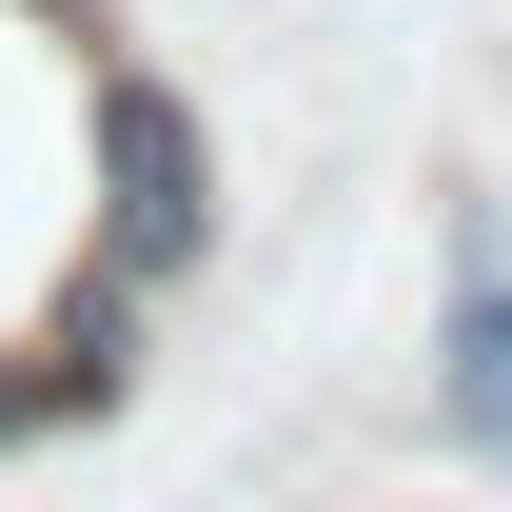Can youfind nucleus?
Wrapping results in <instances>:
<instances>
[{"label":"nucleus","instance_id":"nucleus-1","mask_svg":"<svg viewBox=\"0 0 512 512\" xmlns=\"http://www.w3.org/2000/svg\"><path fill=\"white\" fill-rule=\"evenodd\" d=\"M79 119H99V217H79V256L178 316L197 276H217V119H197L138 40H99V20H79Z\"/></svg>","mask_w":512,"mask_h":512},{"label":"nucleus","instance_id":"nucleus-2","mask_svg":"<svg viewBox=\"0 0 512 512\" xmlns=\"http://www.w3.org/2000/svg\"><path fill=\"white\" fill-rule=\"evenodd\" d=\"M434 434L512 473V197H473L434 256Z\"/></svg>","mask_w":512,"mask_h":512}]
</instances>
